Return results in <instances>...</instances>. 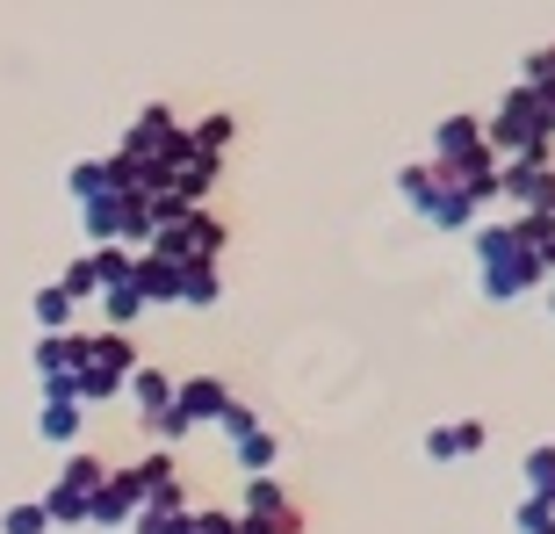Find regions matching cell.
Returning <instances> with one entry per match:
<instances>
[{
    "label": "cell",
    "mask_w": 555,
    "mask_h": 534,
    "mask_svg": "<svg viewBox=\"0 0 555 534\" xmlns=\"http://www.w3.org/2000/svg\"><path fill=\"white\" fill-rule=\"evenodd\" d=\"M144 354H138V340L130 332H87V354H80V376H73V397L80 405H108V397H124V383H130V369H138Z\"/></svg>",
    "instance_id": "cell-3"
},
{
    "label": "cell",
    "mask_w": 555,
    "mask_h": 534,
    "mask_svg": "<svg viewBox=\"0 0 555 534\" xmlns=\"http://www.w3.org/2000/svg\"><path fill=\"white\" fill-rule=\"evenodd\" d=\"M217 296H224V267H217V260H181V304L209 310Z\"/></svg>",
    "instance_id": "cell-24"
},
{
    "label": "cell",
    "mask_w": 555,
    "mask_h": 534,
    "mask_svg": "<svg viewBox=\"0 0 555 534\" xmlns=\"http://www.w3.org/2000/svg\"><path fill=\"white\" fill-rule=\"evenodd\" d=\"M80 427H87V405H80V397H43L37 433L51 441V448H80Z\"/></svg>",
    "instance_id": "cell-18"
},
{
    "label": "cell",
    "mask_w": 555,
    "mask_h": 534,
    "mask_svg": "<svg viewBox=\"0 0 555 534\" xmlns=\"http://www.w3.org/2000/svg\"><path fill=\"white\" fill-rule=\"evenodd\" d=\"M483 144H491L498 160H548V124H541V94L534 87H505V102L483 116Z\"/></svg>",
    "instance_id": "cell-2"
},
{
    "label": "cell",
    "mask_w": 555,
    "mask_h": 534,
    "mask_svg": "<svg viewBox=\"0 0 555 534\" xmlns=\"http://www.w3.org/2000/svg\"><path fill=\"white\" fill-rule=\"evenodd\" d=\"M519 498H534V506H555V448H548V441L519 455Z\"/></svg>",
    "instance_id": "cell-21"
},
{
    "label": "cell",
    "mask_w": 555,
    "mask_h": 534,
    "mask_svg": "<svg viewBox=\"0 0 555 534\" xmlns=\"http://www.w3.org/2000/svg\"><path fill=\"white\" fill-rule=\"evenodd\" d=\"M224 246H231V225L209 203L203 209H181L173 225L152 231V253H166V260H224Z\"/></svg>",
    "instance_id": "cell-5"
},
{
    "label": "cell",
    "mask_w": 555,
    "mask_h": 534,
    "mask_svg": "<svg viewBox=\"0 0 555 534\" xmlns=\"http://www.w3.org/2000/svg\"><path fill=\"white\" fill-rule=\"evenodd\" d=\"M80 354H87V332H43V340H37V376H43V397H73Z\"/></svg>",
    "instance_id": "cell-9"
},
{
    "label": "cell",
    "mask_w": 555,
    "mask_h": 534,
    "mask_svg": "<svg viewBox=\"0 0 555 534\" xmlns=\"http://www.w3.org/2000/svg\"><path fill=\"white\" fill-rule=\"evenodd\" d=\"M548 304H555V296H548Z\"/></svg>",
    "instance_id": "cell-36"
},
{
    "label": "cell",
    "mask_w": 555,
    "mask_h": 534,
    "mask_svg": "<svg viewBox=\"0 0 555 534\" xmlns=\"http://www.w3.org/2000/svg\"><path fill=\"white\" fill-rule=\"evenodd\" d=\"M188 534H238V513H231V506H195V513H188Z\"/></svg>",
    "instance_id": "cell-32"
},
{
    "label": "cell",
    "mask_w": 555,
    "mask_h": 534,
    "mask_svg": "<svg viewBox=\"0 0 555 534\" xmlns=\"http://www.w3.org/2000/svg\"><path fill=\"white\" fill-rule=\"evenodd\" d=\"M217 181H224V160H203V152H188V160L166 174V195H173V203H188V209H203L209 195H217Z\"/></svg>",
    "instance_id": "cell-13"
},
{
    "label": "cell",
    "mask_w": 555,
    "mask_h": 534,
    "mask_svg": "<svg viewBox=\"0 0 555 534\" xmlns=\"http://www.w3.org/2000/svg\"><path fill=\"white\" fill-rule=\"evenodd\" d=\"M231 138H238V116L231 109H209L203 124H188V152H203V160H224Z\"/></svg>",
    "instance_id": "cell-22"
},
{
    "label": "cell",
    "mask_w": 555,
    "mask_h": 534,
    "mask_svg": "<svg viewBox=\"0 0 555 534\" xmlns=\"http://www.w3.org/2000/svg\"><path fill=\"white\" fill-rule=\"evenodd\" d=\"M224 405H231V383H224V376H181V383H173V411H181L188 433H195V427H217V419H224Z\"/></svg>",
    "instance_id": "cell-10"
},
{
    "label": "cell",
    "mask_w": 555,
    "mask_h": 534,
    "mask_svg": "<svg viewBox=\"0 0 555 534\" xmlns=\"http://www.w3.org/2000/svg\"><path fill=\"white\" fill-rule=\"evenodd\" d=\"M469 152H483V116H440V124H433V152L426 160L440 166V174H454Z\"/></svg>",
    "instance_id": "cell-11"
},
{
    "label": "cell",
    "mask_w": 555,
    "mask_h": 534,
    "mask_svg": "<svg viewBox=\"0 0 555 534\" xmlns=\"http://www.w3.org/2000/svg\"><path fill=\"white\" fill-rule=\"evenodd\" d=\"M102 476H108V462H102V455L65 448L59 476H51V492L37 498V506H43V520H51V527H87V506H94V492H102Z\"/></svg>",
    "instance_id": "cell-4"
},
{
    "label": "cell",
    "mask_w": 555,
    "mask_h": 534,
    "mask_svg": "<svg viewBox=\"0 0 555 534\" xmlns=\"http://www.w3.org/2000/svg\"><path fill=\"white\" fill-rule=\"evenodd\" d=\"M73 310H80V304H73L59 282L37 289V326H43V332H73Z\"/></svg>",
    "instance_id": "cell-29"
},
{
    "label": "cell",
    "mask_w": 555,
    "mask_h": 534,
    "mask_svg": "<svg viewBox=\"0 0 555 534\" xmlns=\"http://www.w3.org/2000/svg\"><path fill=\"white\" fill-rule=\"evenodd\" d=\"M188 498H159V506H138V520H130V534H188Z\"/></svg>",
    "instance_id": "cell-26"
},
{
    "label": "cell",
    "mask_w": 555,
    "mask_h": 534,
    "mask_svg": "<svg viewBox=\"0 0 555 534\" xmlns=\"http://www.w3.org/2000/svg\"><path fill=\"white\" fill-rule=\"evenodd\" d=\"M116 152H124L130 166H144V160H173V166H181L188 160V124L166 102H144L138 116H130V130H124Z\"/></svg>",
    "instance_id": "cell-6"
},
{
    "label": "cell",
    "mask_w": 555,
    "mask_h": 534,
    "mask_svg": "<svg viewBox=\"0 0 555 534\" xmlns=\"http://www.w3.org/2000/svg\"><path fill=\"white\" fill-rule=\"evenodd\" d=\"M513 534H555V506H534V498H519V506H513Z\"/></svg>",
    "instance_id": "cell-33"
},
{
    "label": "cell",
    "mask_w": 555,
    "mask_h": 534,
    "mask_svg": "<svg viewBox=\"0 0 555 534\" xmlns=\"http://www.w3.org/2000/svg\"><path fill=\"white\" fill-rule=\"evenodd\" d=\"M296 513V498H288L282 476H246V492H238V520H288Z\"/></svg>",
    "instance_id": "cell-17"
},
{
    "label": "cell",
    "mask_w": 555,
    "mask_h": 534,
    "mask_svg": "<svg viewBox=\"0 0 555 534\" xmlns=\"http://www.w3.org/2000/svg\"><path fill=\"white\" fill-rule=\"evenodd\" d=\"M519 87H555V43H541V51L519 59Z\"/></svg>",
    "instance_id": "cell-31"
},
{
    "label": "cell",
    "mask_w": 555,
    "mask_h": 534,
    "mask_svg": "<svg viewBox=\"0 0 555 534\" xmlns=\"http://www.w3.org/2000/svg\"><path fill=\"white\" fill-rule=\"evenodd\" d=\"M469 253H476V289H483L491 304H519L527 289L548 282V267L534 260V239H527L519 217H505V225H476Z\"/></svg>",
    "instance_id": "cell-1"
},
{
    "label": "cell",
    "mask_w": 555,
    "mask_h": 534,
    "mask_svg": "<svg viewBox=\"0 0 555 534\" xmlns=\"http://www.w3.org/2000/svg\"><path fill=\"white\" fill-rule=\"evenodd\" d=\"M59 289H65V296H73V304H94V296H102V260H94V246H87L80 260H65Z\"/></svg>",
    "instance_id": "cell-27"
},
{
    "label": "cell",
    "mask_w": 555,
    "mask_h": 534,
    "mask_svg": "<svg viewBox=\"0 0 555 534\" xmlns=\"http://www.w3.org/2000/svg\"><path fill=\"white\" fill-rule=\"evenodd\" d=\"M483 441H491V427H483V419H448V427L426 433V462H462V455H483Z\"/></svg>",
    "instance_id": "cell-15"
},
{
    "label": "cell",
    "mask_w": 555,
    "mask_h": 534,
    "mask_svg": "<svg viewBox=\"0 0 555 534\" xmlns=\"http://www.w3.org/2000/svg\"><path fill=\"white\" fill-rule=\"evenodd\" d=\"M130 470H138V484H144V506H159V498H188V492H181V470H173V448L138 455Z\"/></svg>",
    "instance_id": "cell-20"
},
{
    "label": "cell",
    "mask_w": 555,
    "mask_h": 534,
    "mask_svg": "<svg viewBox=\"0 0 555 534\" xmlns=\"http://www.w3.org/2000/svg\"><path fill=\"white\" fill-rule=\"evenodd\" d=\"M498 203L519 217H548L555 209V160H498Z\"/></svg>",
    "instance_id": "cell-7"
},
{
    "label": "cell",
    "mask_w": 555,
    "mask_h": 534,
    "mask_svg": "<svg viewBox=\"0 0 555 534\" xmlns=\"http://www.w3.org/2000/svg\"><path fill=\"white\" fill-rule=\"evenodd\" d=\"M94 304H102L108 332H130V326H138V318H144V296H138V282H130V275H124V282H108L102 296H94Z\"/></svg>",
    "instance_id": "cell-25"
},
{
    "label": "cell",
    "mask_w": 555,
    "mask_h": 534,
    "mask_svg": "<svg viewBox=\"0 0 555 534\" xmlns=\"http://www.w3.org/2000/svg\"><path fill=\"white\" fill-rule=\"evenodd\" d=\"M144 506V484L130 462H116V470L102 476V492H94V506H87V527H130Z\"/></svg>",
    "instance_id": "cell-8"
},
{
    "label": "cell",
    "mask_w": 555,
    "mask_h": 534,
    "mask_svg": "<svg viewBox=\"0 0 555 534\" xmlns=\"http://www.w3.org/2000/svg\"><path fill=\"white\" fill-rule=\"evenodd\" d=\"M541 94V124H548V138H555V87H534Z\"/></svg>",
    "instance_id": "cell-35"
},
{
    "label": "cell",
    "mask_w": 555,
    "mask_h": 534,
    "mask_svg": "<svg viewBox=\"0 0 555 534\" xmlns=\"http://www.w3.org/2000/svg\"><path fill=\"white\" fill-rule=\"evenodd\" d=\"M124 397L138 405V427H152L159 411H173V376L152 369V361H138V369H130V383H124Z\"/></svg>",
    "instance_id": "cell-16"
},
{
    "label": "cell",
    "mask_w": 555,
    "mask_h": 534,
    "mask_svg": "<svg viewBox=\"0 0 555 534\" xmlns=\"http://www.w3.org/2000/svg\"><path fill=\"white\" fill-rule=\"evenodd\" d=\"M433 188H440V166H433V160L397 166V195H404V209H426V203H433Z\"/></svg>",
    "instance_id": "cell-28"
},
{
    "label": "cell",
    "mask_w": 555,
    "mask_h": 534,
    "mask_svg": "<svg viewBox=\"0 0 555 534\" xmlns=\"http://www.w3.org/2000/svg\"><path fill=\"white\" fill-rule=\"evenodd\" d=\"M65 188H73V203L116 195V188H130V160H124V152H116V160H80L73 174H65Z\"/></svg>",
    "instance_id": "cell-14"
},
{
    "label": "cell",
    "mask_w": 555,
    "mask_h": 534,
    "mask_svg": "<svg viewBox=\"0 0 555 534\" xmlns=\"http://www.w3.org/2000/svg\"><path fill=\"white\" fill-rule=\"evenodd\" d=\"M0 534H51V520H43L37 498H22V506H8V513H0Z\"/></svg>",
    "instance_id": "cell-30"
},
{
    "label": "cell",
    "mask_w": 555,
    "mask_h": 534,
    "mask_svg": "<svg viewBox=\"0 0 555 534\" xmlns=\"http://www.w3.org/2000/svg\"><path fill=\"white\" fill-rule=\"evenodd\" d=\"M418 217H426L433 231H476V203L448 181V174H440V188H433V203L418 209Z\"/></svg>",
    "instance_id": "cell-19"
},
{
    "label": "cell",
    "mask_w": 555,
    "mask_h": 534,
    "mask_svg": "<svg viewBox=\"0 0 555 534\" xmlns=\"http://www.w3.org/2000/svg\"><path fill=\"white\" fill-rule=\"evenodd\" d=\"M231 462H238L246 476H274V462H282V441H274L268 427H253V433H238V441H231Z\"/></svg>",
    "instance_id": "cell-23"
},
{
    "label": "cell",
    "mask_w": 555,
    "mask_h": 534,
    "mask_svg": "<svg viewBox=\"0 0 555 534\" xmlns=\"http://www.w3.org/2000/svg\"><path fill=\"white\" fill-rule=\"evenodd\" d=\"M253 427H260V411H253V405H238V397H231V405H224V419H217V433H224V441H238V433H253Z\"/></svg>",
    "instance_id": "cell-34"
},
{
    "label": "cell",
    "mask_w": 555,
    "mask_h": 534,
    "mask_svg": "<svg viewBox=\"0 0 555 534\" xmlns=\"http://www.w3.org/2000/svg\"><path fill=\"white\" fill-rule=\"evenodd\" d=\"M130 282H138V296H144V310L152 304H181V260H166V253H130Z\"/></svg>",
    "instance_id": "cell-12"
}]
</instances>
